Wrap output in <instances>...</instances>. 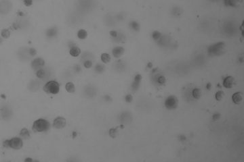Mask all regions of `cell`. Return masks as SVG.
I'll return each mask as SVG.
<instances>
[{
	"label": "cell",
	"instance_id": "obj_1",
	"mask_svg": "<svg viewBox=\"0 0 244 162\" xmlns=\"http://www.w3.org/2000/svg\"><path fill=\"white\" fill-rule=\"evenodd\" d=\"M50 128V123L45 119H39L34 122L33 129L38 132L47 131Z\"/></svg>",
	"mask_w": 244,
	"mask_h": 162
},
{
	"label": "cell",
	"instance_id": "obj_2",
	"mask_svg": "<svg viewBox=\"0 0 244 162\" xmlns=\"http://www.w3.org/2000/svg\"><path fill=\"white\" fill-rule=\"evenodd\" d=\"M23 142L21 138L18 137L12 138L10 140H6L3 142V146L5 147H10L14 149H20L22 148Z\"/></svg>",
	"mask_w": 244,
	"mask_h": 162
},
{
	"label": "cell",
	"instance_id": "obj_3",
	"mask_svg": "<svg viewBox=\"0 0 244 162\" xmlns=\"http://www.w3.org/2000/svg\"><path fill=\"white\" fill-rule=\"evenodd\" d=\"M44 90L45 92L50 94H57L60 91V85L56 81L50 80L45 84L44 86Z\"/></svg>",
	"mask_w": 244,
	"mask_h": 162
},
{
	"label": "cell",
	"instance_id": "obj_4",
	"mask_svg": "<svg viewBox=\"0 0 244 162\" xmlns=\"http://www.w3.org/2000/svg\"><path fill=\"white\" fill-rule=\"evenodd\" d=\"M12 4L8 0H2L0 2V14H6L10 11Z\"/></svg>",
	"mask_w": 244,
	"mask_h": 162
},
{
	"label": "cell",
	"instance_id": "obj_5",
	"mask_svg": "<svg viewBox=\"0 0 244 162\" xmlns=\"http://www.w3.org/2000/svg\"><path fill=\"white\" fill-rule=\"evenodd\" d=\"M177 105H178V101H177L176 98L174 96L168 97L165 101V106L170 109H175L177 107Z\"/></svg>",
	"mask_w": 244,
	"mask_h": 162
},
{
	"label": "cell",
	"instance_id": "obj_6",
	"mask_svg": "<svg viewBox=\"0 0 244 162\" xmlns=\"http://www.w3.org/2000/svg\"><path fill=\"white\" fill-rule=\"evenodd\" d=\"M45 64V62L44 60H43L41 58H36L34 59V60L32 61L31 62V67L33 68V70H35V71L40 68H43V67L44 66Z\"/></svg>",
	"mask_w": 244,
	"mask_h": 162
},
{
	"label": "cell",
	"instance_id": "obj_7",
	"mask_svg": "<svg viewBox=\"0 0 244 162\" xmlns=\"http://www.w3.org/2000/svg\"><path fill=\"white\" fill-rule=\"evenodd\" d=\"M49 70L44 67L36 70V76L39 79H46L49 77Z\"/></svg>",
	"mask_w": 244,
	"mask_h": 162
},
{
	"label": "cell",
	"instance_id": "obj_8",
	"mask_svg": "<svg viewBox=\"0 0 244 162\" xmlns=\"http://www.w3.org/2000/svg\"><path fill=\"white\" fill-rule=\"evenodd\" d=\"M53 125H54V128H57V129L63 128L66 126V120L64 118H62V117L56 118L54 120Z\"/></svg>",
	"mask_w": 244,
	"mask_h": 162
},
{
	"label": "cell",
	"instance_id": "obj_9",
	"mask_svg": "<svg viewBox=\"0 0 244 162\" xmlns=\"http://www.w3.org/2000/svg\"><path fill=\"white\" fill-rule=\"evenodd\" d=\"M235 84V79L232 76H227L223 81V86L226 89L233 88Z\"/></svg>",
	"mask_w": 244,
	"mask_h": 162
},
{
	"label": "cell",
	"instance_id": "obj_10",
	"mask_svg": "<svg viewBox=\"0 0 244 162\" xmlns=\"http://www.w3.org/2000/svg\"><path fill=\"white\" fill-rule=\"evenodd\" d=\"M243 100V96L241 92H235V94L233 95L232 96V101L235 104H239L241 103V101Z\"/></svg>",
	"mask_w": 244,
	"mask_h": 162
},
{
	"label": "cell",
	"instance_id": "obj_11",
	"mask_svg": "<svg viewBox=\"0 0 244 162\" xmlns=\"http://www.w3.org/2000/svg\"><path fill=\"white\" fill-rule=\"evenodd\" d=\"M69 54L73 57H78L81 54L80 49L76 45L72 46V47H71L70 48Z\"/></svg>",
	"mask_w": 244,
	"mask_h": 162
},
{
	"label": "cell",
	"instance_id": "obj_12",
	"mask_svg": "<svg viewBox=\"0 0 244 162\" xmlns=\"http://www.w3.org/2000/svg\"><path fill=\"white\" fill-rule=\"evenodd\" d=\"M58 31L56 29V28L52 27L50 28L48 31H46V35L49 38H54L56 37V36L57 35Z\"/></svg>",
	"mask_w": 244,
	"mask_h": 162
},
{
	"label": "cell",
	"instance_id": "obj_13",
	"mask_svg": "<svg viewBox=\"0 0 244 162\" xmlns=\"http://www.w3.org/2000/svg\"><path fill=\"white\" fill-rule=\"evenodd\" d=\"M191 95L194 99H199L200 97H201V95H202V91H201L199 89H197V88L194 89L191 91Z\"/></svg>",
	"mask_w": 244,
	"mask_h": 162
},
{
	"label": "cell",
	"instance_id": "obj_14",
	"mask_svg": "<svg viewBox=\"0 0 244 162\" xmlns=\"http://www.w3.org/2000/svg\"><path fill=\"white\" fill-rule=\"evenodd\" d=\"M65 88L67 92H71V93L75 92V88L74 84H73L71 82H69V83H67L65 85Z\"/></svg>",
	"mask_w": 244,
	"mask_h": 162
},
{
	"label": "cell",
	"instance_id": "obj_15",
	"mask_svg": "<svg viewBox=\"0 0 244 162\" xmlns=\"http://www.w3.org/2000/svg\"><path fill=\"white\" fill-rule=\"evenodd\" d=\"M123 52V48L118 47H115V48L113 49V55H115V57H120V55H122Z\"/></svg>",
	"mask_w": 244,
	"mask_h": 162
},
{
	"label": "cell",
	"instance_id": "obj_16",
	"mask_svg": "<svg viewBox=\"0 0 244 162\" xmlns=\"http://www.w3.org/2000/svg\"><path fill=\"white\" fill-rule=\"evenodd\" d=\"M88 36V33L84 29L79 30L77 32V37H78L79 39H84L85 38L87 37Z\"/></svg>",
	"mask_w": 244,
	"mask_h": 162
},
{
	"label": "cell",
	"instance_id": "obj_17",
	"mask_svg": "<svg viewBox=\"0 0 244 162\" xmlns=\"http://www.w3.org/2000/svg\"><path fill=\"white\" fill-rule=\"evenodd\" d=\"M85 93L86 95L93 97L94 95L95 94V90L93 87H87L85 90Z\"/></svg>",
	"mask_w": 244,
	"mask_h": 162
},
{
	"label": "cell",
	"instance_id": "obj_18",
	"mask_svg": "<svg viewBox=\"0 0 244 162\" xmlns=\"http://www.w3.org/2000/svg\"><path fill=\"white\" fill-rule=\"evenodd\" d=\"M101 60L105 63H108L111 60V56L108 54H102L101 55Z\"/></svg>",
	"mask_w": 244,
	"mask_h": 162
},
{
	"label": "cell",
	"instance_id": "obj_19",
	"mask_svg": "<svg viewBox=\"0 0 244 162\" xmlns=\"http://www.w3.org/2000/svg\"><path fill=\"white\" fill-rule=\"evenodd\" d=\"M1 35H2V37L8 39V37H10V32L9 31V30L8 29H3V31H2V32H1Z\"/></svg>",
	"mask_w": 244,
	"mask_h": 162
},
{
	"label": "cell",
	"instance_id": "obj_20",
	"mask_svg": "<svg viewBox=\"0 0 244 162\" xmlns=\"http://www.w3.org/2000/svg\"><path fill=\"white\" fill-rule=\"evenodd\" d=\"M20 135L22 137L25 138H28L29 136V132L28 131V130L26 129H23L21 130V131H20Z\"/></svg>",
	"mask_w": 244,
	"mask_h": 162
},
{
	"label": "cell",
	"instance_id": "obj_21",
	"mask_svg": "<svg viewBox=\"0 0 244 162\" xmlns=\"http://www.w3.org/2000/svg\"><path fill=\"white\" fill-rule=\"evenodd\" d=\"M223 97H224V93H223V91H218L215 95V97H216V99L217 101L222 100Z\"/></svg>",
	"mask_w": 244,
	"mask_h": 162
},
{
	"label": "cell",
	"instance_id": "obj_22",
	"mask_svg": "<svg viewBox=\"0 0 244 162\" xmlns=\"http://www.w3.org/2000/svg\"><path fill=\"white\" fill-rule=\"evenodd\" d=\"M84 66H85L86 68H91L92 66V62L90 61V60H85V61H84Z\"/></svg>",
	"mask_w": 244,
	"mask_h": 162
},
{
	"label": "cell",
	"instance_id": "obj_23",
	"mask_svg": "<svg viewBox=\"0 0 244 162\" xmlns=\"http://www.w3.org/2000/svg\"><path fill=\"white\" fill-rule=\"evenodd\" d=\"M95 70L97 72H101L104 70V67L100 64H97V66L95 68Z\"/></svg>",
	"mask_w": 244,
	"mask_h": 162
},
{
	"label": "cell",
	"instance_id": "obj_24",
	"mask_svg": "<svg viewBox=\"0 0 244 162\" xmlns=\"http://www.w3.org/2000/svg\"><path fill=\"white\" fill-rule=\"evenodd\" d=\"M24 3L26 6H30V5H32L33 1L32 0H24Z\"/></svg>",
	"mask_w": 244,
	"mask_h": 162
},
{
	"label": "cell",
	"instance_id": "obj_25",
	"mask_svg": "<svg viewBox=\"0 0 244 162\" xmlns=\"http://www.w3.org/2000/svg\"><path fill=\"white\" fill-rule=\"evenodd\" d=\"M74 70H75L76 72H80V70H81L80 66H78V65H76V66H75V67H74Z\"/></svg>",
	"mask_w": 244,
	"mask_h": 162
},
{
	"label": "cell",
	"instance_id": "obj_26",
	"mask_svg": "<svg viewBox=\"0 0 244 162\" xmlns=\"http://www.w3.org/2000/svg\"><path fill=\"white\" fill-rule=\"evenodd\" d=\"M3 42V40H2V37H0V44L2 43Z\"/></svg>",
	"mask_w": 244,
	"mask_h": 162
}]
</instances>
